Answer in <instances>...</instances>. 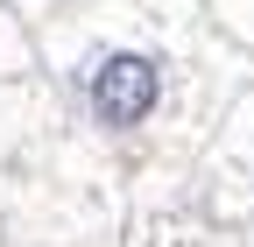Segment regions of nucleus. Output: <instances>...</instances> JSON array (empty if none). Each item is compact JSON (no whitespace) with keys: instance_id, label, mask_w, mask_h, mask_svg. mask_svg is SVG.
I'll return each instance as SVG.
<instances>
[{"instance_id":"nucleus-1","label":"nucleus","mask_w":254,"mask_h":247,"mask_svg":"<svg viewBox=\"0 0 254 247\" xmlns=\"http://www.w3.org/2000/svg\"><path fill=\"white\" fill-rule=\"evenodd\" d=\"M78 99L92 113V127L106 134H134L163 106V57L155 50H99L78 71Z\"/></svg>"}]
</instances>
